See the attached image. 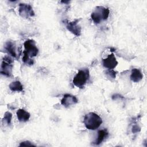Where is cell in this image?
I'll list each match as a JSON object with an SVG mask.
<instances>
[{"instance_id":"5","label":"cell","mask_w":147,"mask_h":147,"mask_svg":"<svg viewBox=\"0 0 147 147\" xmlns=\"http://www.w3.org/2000/svg\"><path fill=\"white\" fill-rule=\"evenodd\" d=\"M13 60L9 56H5L1 63V73L6 76H10L12 73Z\"/></svg>"},{"instance_id":"10","label":"cell","mask_w":147,"mask_h":147,"mask_svg":"<svg viewBox=\"0 0 147 147\" xmlns=\"http://www.w3.org/2000/svg\"><path fill=\"white\" fill-rule=\"evenodd\" d=\"M5 48L6 50V51L13 57L17 58V54L16 52V48L15 44L11 41H9L6 42Z\"/></svg>"},{"instance_id":"2","label":"cell","mask_w":147,"mask_h":147,"mask_svg":"<svg viewBox=\"0 0 147 147\" xmlns=\"http://www.w3.org/2000/svg\"><path fill=\"white\" fill-rule=\"evenodd\" d=\"M89 76L90 74L88 68L80 69L74 76L72 82L75 86L82 88L86 84L89 78Z\"/></svg>"},{"instance_id":"9","label":"cell","mask_w":147,"mask_h":147,"mask_svg":"<svg viewBox=\"0 0 147 147\" xmlns=\"http://www.w3.org/2000/svg\"><path fill=\"white\" fill-rule=\"evenodd\" d=\"M78 99L77 98L71 94H65L61 100V103L64 106L67 107L77 103Z\"/></svg>"},{"instance_id":"14","label":"cell","mask_w":147,"mask_h":147,"mask_svg":"<svg viewBox=\"0 0 147 147\" xmlns=\"http://www.w3.org/2000/svg\"><path fill=\"white\" fill-rule=\"evenodd\" d=\"M9 88L12 91L21 92L23 90V86L20 81H14L11 82L9 86Z\"/></svg>"},{"instance_id":"6","label":"cell","mask_w":147,"mask_h":147,"mask_svg":"<svg viewBox=\"0 0 147 147\" xmlns=\"http://www.w3.org/2000/svg\"><path fill=\"white\" fill-rule=\"evenodd\" d=\"M18 12L21 17L25 18H28L34 16V12L33 8L29 4L20 3L19 5Z\"/></svg>"},{"instance_id":"3","label":"cell","mask_w":147,"mask_h":147,"mask_svg":"<svg viewBox=\"0 0 147 147\" xmlns=\"http://www.w3.org/2000/svg\"><path fill=\"white\" fill-rule=\"evenodd\" d=\"M110 10L108 8L103 6H97L94 12L91 14V17L94 23L98 24L102 20H106L109 16Z\"/></svg>"},{"instance_id":"13","label":"cell","mask_w":147,"mask_h":147,"mask_svg":"<svg viewBox=\"0 0 147 147\" xmlns=\"http://www.w3.org/2000/svg\"><path fill=\"white\" fill-rule=\"evenodd\" d=\"M143 75L141 71L137 68H133L131 70L130 79L134 82H138L142 80Z\"/></svg>"},{"instance_id":"20","label":"cell","mask_w":147,"mask_h":147,"mask_svg":"<svg viewBox=\"0 0 147 147\" xmlns=\"http://www.w3.org/2000/svg\"><path fill=\"white\" fill-rule=\"evenodd\" d=\"M61 2H63V3H68V2H69V1H61Z\"/></svg>"},{"instance_id":"4","label":"cell","mask_w":147,"mask_h":147,"mask_svg":"<svg viewBox=\"0 0 147 147\" xmlns=\"http://www.w3.org/2000/svg\"><path fill=\"white\" fill-rule=\"evenodd\" d=\"M25 51L24 55L28 56L29 57H32L37 56L38 50L36 46L35 42L33 40H28L24 44Z\"/></svg>"},{"instance_id":"17","label":"cell","mask_w":147,"mask_h":147,"mask_svg":"<svg viewBox=\"0 0 147 147\" xmlns=\"http://www.w3.org/2000/svg\"><path fill=\"white\" fill-rule=\"evenodd\" d=\"M22 61L27 64L29 65H32L33 64V60L29 57H28L26 55H24L23 57H22Z\"/></svg>"},{"instance_id":"1","label":"cell","mask_w":147,"mask_h":147,"mask_svg":"<svg viewBox=\"0 0 147 147\" xmlns=\"http://www.w3.org/2000/svg\"><path fill=\"white\" fill-rule=\"evenodd\" d=\"M83 122L87 129L94 130L98 129L102 124V119L97 114L91 112L84 116Z\"/></svg>"},{"instance_id":"15","label":"cell","mask_w":147,"mask_h":147,"mask_svg":"<svg viewBox=\"0 0 147 147\" xmlns=\"http://www.w3.org/2000/svg\"><path fill=\"white\" fill-rule=\"evenodd\" d=\"M11 118H12V114L10 112H6L4 115V117L2 119V123L5 124V123L7 125H10L11 123Z\"/></svg>"},{"instance_id":"19","label":"cell","mask_w":147,"mask_h":147,"mask_svg":"<svg viewBox=\"0 0 147 147\" xmlns=\"http://www.w3.org/2000/svg\"><path fill=\"white\" fill-rule=\"evenodd\" d=\"M20 146H35L34 144H32L30 141H24V142H22L20 144Z\"/></svg>"},{"instance_id":"18","label":"cell","mask_w":147,"mask_h":147,"mask_svg":"<svg viewBox=\"0 0 147 147\" xmlns=\"http://www.w3.org/2000/svg\"><path fill=\"white\" fill-rule=\"evenodd\" d=\"M140 130H141V127H140L138 125H133V126L132 127V130H131V131H132V132H133V133H136L139 132V131H140Z\"/></svg>"},{"instance_id":"16","label":"cell","mask_w":147,"mask_h":147,"mask_svg":"<svg viewBox=\"0 0 147 147\" xmlns=\"http://www.w3.org/2000/svg\"><path fill=\"white\" fill-rule=\"evenodd\" d=\"M106 75H107V78L114 79L116 77V72L113 69H108L106 71Z\"/></svg>"},{"instance_id":"11","label":"cell","mask_w":147,"mask_h":147,"mask_svg":"<svg viewBox=\"0 0 147 147\" xmlns=\"http://www.w3.org/2000/svg\"><path fill=\"white\" fill-rule=\"evenodd\" d=\"M107 136H108V132L107 130L106 129L99 130L98 131V137L93 142V144L96 145H99L107 137Z\"/></svg>"},{"instance_id":"8","label":"cell","mask_w":147,"mask_h":147,"mask_svg":"<svg viewBox=\"0 0 147 147\" xmlns=\"http://www.w3.org/2000/svg\"><path fill=\"white\" fill-rule=\"evenodd\" d=\"M79 20H75L68 23L67 25V29L76 36H79L81 34V28L78 25Z\"/></svg>"},{"instance_id":"12","label":"cell","mask_w":147,"mask_h":147,"mask_svg":"<svg viewBox=\"0 0 147 147\" xmlns=\"http://www.w3.org/2000/svg\"><path fill=\"white\" fill-rule=\"evenodd\" d=\"M17 116L19 121L26 122L29 119L30 115L29 113L25 111V110L19 109L17 111Z\"/></svg>"},{"instance_id":"7","label":"cell","mask_w":147,"mask_h":147,"mask_svg":"<svg viewBox=\"0 0 147 147\" xmlns=\"http://www.w3.org/2000/svg\"><path fill=\"white\" fill-rule=\"evenodd\" d=\"M102 63L105 68H108L109 69H113L117 65L118 61L114 54L111 53L109 55L106 59H103Z\"/></svg>"}]
</instances>
